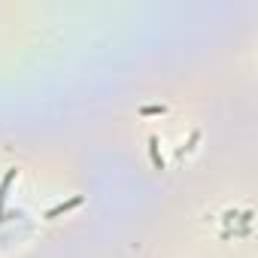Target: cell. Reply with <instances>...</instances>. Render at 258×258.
<instances>
[{"label": "cell", "mask_w": 258, "mask_h": 258, "mask_svg": "<svg viewBox=\"0 0 258 258\" xmlns=\"http://www.w3.org/2000/svg\"><path fill=\"white\" fill-rule=\"evenodd\" d=\"M19 176V170H9V173L3 176V182H0V222H3V203H6V192H9V182Z\"/></svg>", "instance_id": "1"}, {"label": "cell", "mask_w": 258, "mask_h": 258, "mask_svg": "<svg viewBox=\"0 0 258 258\" xmlns=\"http://www.w3.org/2000/svg\"><path fill=\"white\" fill-rule=\"evenodd\" d=\"M82 203V198L76 195V198H70L67 203H58V206H52V210L46 213V219H55V216H61V213H67V210H73V206H79Z\"/></svg>", "instance_id": "2"}, {"label": "cell", "mask_w": 258, "mask_h": 258, "mask_svg": "<svg viewBox=\"0 0 258 258\" xmlns=\"http://www.w3.org/2000/svg\"><path fill=\"white\" fill-rule=\"evenodd\" d=\"M149 152H152V161H155V167H158V170H164V158L158 155V140H155V137L149 140Z\"/></svg>", "instance_id": "3"}, {"label": "cell", "mask_w": 258, "mask_h": 258, "mask_svg": "<svg viewBox=\"0 0 258 258\" xmlns=\"http://www.w3.org/2000/svg\"><path fill=\"white\" fill-rule=\"evenodd\" d=\"M164 113V107H143V115H158Z\"/></svg>", "instance_id": "4"}]
</instances>
